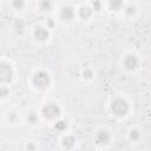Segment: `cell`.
Listing matches in <instances>:
<instances>
[{
    "mask_svg": "<svg viewBox=\"0 0 151 151\" xmlns=\"http://www.w3.org/2000/svg\"><path fill=\"white\" fill-rule=\"evenodd\" d=\"M112 111L116 113V114H125V112L127 111V105H126V101H124L123 99H117L113 104H112Z\"/></svg>",
    "mask_w": 151,
    "mask_h": 151,
    "instance_id": "1",
    "label": "cell"
},
{
    "mask_svg": "<svg viewBox=\"0 0 151 151\" xmlns=\"http://www.w3.org/2000/svg\"><path fill=\"white\" fill-rule=\"evenodd\" d=\"M34 84L37 86H40V87H44L48 84V74L44 73V72H40V73H37L34 76Z\"/></svg>",
    "mask_w": 151,
    "mask_h": 151,
    "instance_id": "2",
    "label": "cell"
},
{
    "mask_svg": "<svg viewBox=\"0 0 151 151\" xmlns=\"http://www.w3.org/2000/svg\"><path fill=\"white\" fill-rule=\"evenodd\" d=\"M44 113H45V116L52 118V117H54V116H57L59 113V109L55 105H47L44 109Z\"/></svg>",
    "mask_w": 151,
    "mask_h": 151,
    "instance_id": "3",
    "label": "cell"
},
{
    "mask_svg": "<svg viewBox=\"0 0 151 151\" xmlns=\"http://www.w3.org/2000/svg\"><path fill=\"white\" fill-rule=\"evenodd\" d=\"M137 64H138V61H137V59L133 55H129L125 59V65H126L127 68H134L137 66Z\"/></svg>",
    "mask_w": 151,
    "mask_h": 151,
    "instance_id": "4",
    "label": "cell"
},
{
    "mask_svg": "<svg viewBox=\"0 0 151 151\" xmlns=\"http://www.w3.org/2000/svg\"><path fill=\"white\" fill-rule=\"evenodd\" d=\"M35 35H37V38L38 39H40V40H44L45 38H47V32L44 29V28H38L37 31H35Z\"/></svg>",
    "mask_w": 151,
    "mask_h": 151,
    "instance_id": "5",
    "label": "cell"
},
{
    "mask_svg": "<svg viewBox=\"0 0 151 151\" xmlns=\"http://www.w3.org/2000/svg\"><path fill=\"white\" fill-rule=\"evenodd\" d=\"M98 137H101V139L100 138H97L98 139V143H107V140H109V136H107L106 132H100L98 134Z\"/></svg>",
    "mask_w": 151,
    "mask_h": 151,
    "instance_id": "6",
    "label": "cell"
}]
</instances>
